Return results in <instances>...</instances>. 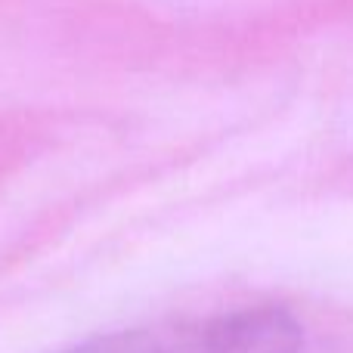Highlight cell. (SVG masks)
<instances>
[{
	"label": "cell",
	"instance_id": "obj_1",
	"mask_svg": "<svg viewBox=\"0 0 353 353\" xmlns=\"http://www.w3.org/2000/svg\"><path fill=\"white\" fill-rule=\"evenodd\" d=\"M301 347L298 316L285 307L257 304L205 319L105 332L53 353H301Z\"/></svg>",
	"mask_w": 353,
	"mask_h": 353
}]
</instances>
